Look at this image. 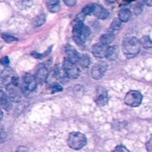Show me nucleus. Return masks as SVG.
<instances>
[{
  "instance_id": "obj_1",
  "label": "nucleus",
  "mask_w": 152,
  "mask_h": 152,
  "mask_svg": "<svg viewBox=\"0 0 152 152\" xmlns=\"http://www.w3.org/2000/svg\"><path fill=\"white\" fill-rule=\"evenodd\" d=\"M73 39L75 43L78 45H83L91 34V30L88 27L84 25L83 21L76 19L73 28Z\"/></svg>"
},
{
  "instance_id": "obj_2",
  "label": "nucleus",
  "mask_w": 152,
  "mask_h": 152,
  "mask_svg": "<svg viewBox=\"0 0 152 152\" xmlns=\"http://www.w3.org/2000/svg\"><path fill=\"white\" fill-rule=\"evenodd\" d=\"M140 42L137 37H130L123 42V52L128 58H132L138 55L140 51Z\"/></svg>"
},
{
  "instance_id": "obj_3",
  "label": "nucleus",
  "mask_w": 152,
  "mask_h": 152,
  "mask_svg": "<svg viewBox=\"0 0 152 152\" xmlns=\"http://www.w3.org/2000/svg\"><path fill=\"white\" fill-rule=\"evenodd\" d=\"M87 143V139L84 134L80 132H72L70 134L68 139V145L74 150H80L83 148Z\"/></svg>"
},
{
  "instance_id": "obj_4",
  "label": "nucleus",
  "mask_w": 152,
  "mask_h": 152,
  "mask_svg": "<svg viewBox=\"0 0 152 152\" xmlns=\"http://www.w3.org/2000/svg\"><path fill=\"white\" fill-rule=\"evenodd\" d=\"M6 94L7 95L10 101L13 102H19L23 98V91L19 86L9 83L6 85Z\"/></svg>"
},
{
  "instance_id": "obj_5",
  "label": "nucleus",
  "mask_w": 152,
  "mask_h": 152,
  "mask_svg": "<svg viewBox=\"0 0 152 152\" xmlns=\"http://www.w3.org/2000/svg\"><path fill=\"white\" fill-rule=\"evenodd\" d=\"M62 69L68 77L71 79H76L80 75V69L77 64L65 59L62 63Z\"/></svg>"
},
{
  "instance_id": "obj_6",
  "label": "nucleus",
  "mask_w": 152,
  "mask_h": 152,
  "mask_svg": "<svg viewBox=\"0 0 152 152\" xmlns=\"http://www.w3.org/2000/svg\"><path fill=\"white\" fill-rule=\"evenodd\" d=\"M142 100V95L137 90H131L126 95L125 103L130 107H138L141 104Z\"/></svg>"
},
{
  "instance_id": "obj_7",
  "label": "nucleus",
  "mask_w": 152,
  "mask_h": 152,
  "mask_svg": "<svg viewBox=\"0 0 152 152\" xmlns=\"http://www.w3.org/2000/svg\"><path fill=\"white\" fill-rule=\"evenodd\" d=\"M37 84L38 83L36 80L35 76L29 74V73L24 75L23 80H22V86H23V89L25 90L28 91V92L34 91L37 88Z\"/></svg>"
},
{
  "instance_id": "obj_8",
  "label": "nucleus",
  "mask_w": 152,
  "mask_h": 152,
  "mask_svg": "<svg viewBox=\"0 0 152 152\" xmlns=\"http://www.w3.org/2000/svg\"><path fill=\"white\" fill-rule=\"evenodd\" d=\"M108 101L107 91L103 87H97L95 94V102L99 107L106 105Z\"/></svg>"
},
{
  "instance_id": "obj_9",
  "label": "nucleus",
  "mask_w": 152,
  "mask_h": 152,
  "mask_svg": "<svg viewBox=\"0 0 152 152\" xmlns=\"http://www.w3.org/2000/svg\"><path fill=\"white\" fill-rule=\"evenodd\" d=\"M107 70V64L104 62L97 63L95 64L91 69V75L93 78L96 80L101 79L105 75Z\"/></svg>"
},
{
  "instance_id": "obj_10",
  "label": "nucleus",
  "mask_w": 152,
  "mask_h": 152,
  "mask_svg": "<svg viewBox=\"0 0 152 152\" xmlns=\"http://www.w3.org/2000/svg\"><path fill=\"white\" fill-rule=\"evenodd\" d=\"M92 14L94 15L99 19H105L109 16V12L101 4H93V11Z\"/></svg>"
},
{
  "instance_id": "obj_11",
  "label": "nucleus",
  "mask_w": 152,
  "mask_h": 152,
  "mask_svg": "<svg viewBox=\"0 0 152 152\" xmlns=\"http://www.w3.org/2000/svg\"><path fill=\"white\" fill-rule=\"evenodd\" d=\"M16 76V74L11 69H5L0 74V82L4 86L12 83V80Z\"/></svg>"
},
{
  "instance_id": "obj_12",
  "label": "nucleus",
  "mask_w": 152,
  "mask_h": 152,
  "mask_svg": "<svg viewBox=\"0 0 152 152\" xmlns=\"http://www.w3.org/2000/svg\"><path fill=\"white\" fill-rule=\"evenodd\" d=\"M48 77V69L45 66H40L37 69L35 75L37 83H41V84H42V83H45Z\"/></svg>"
},
{
  "instance_id": "obj_13",
  "label": "nucleus",
  "mask_w": 152,
  "mask_h": 152,
  "mask_svg": "<svg viewBox=\"0 0 152 152\" xmlns=\"http://www.w3.org/2000/svg\"><path fill=\"white\" fill-rule=\"evenodd\" d=\"M108 47V46H105V45L102 44L100 43H96V44H95L92 47V53L96 58H105Z\"/></svg>"
},
{
  "instance_id": "obj_14",
  "label": "nucleus",
  "mask_w": 152,
  "mask_h": 152,
  "mask_svg": "<svg viewBox=\"0 0 152 152\" xmlns=\"http://www.w3.org/2000/svg\"><path fill=\"white\" fill-rule=\"evenodd\" d=\"M0 107L9 111L12 108V101L8 98L7 94L0 89Z\"/></svg>"
},
{
  "instance_id": "obj_15",
  "label": "nucleus",
  "mask_w": 152,
  "mask_h": 152,
  "mask_svg": "<svg viewBox=\"0 0 152 152\" xmlns=\"http://www.w3.org/2000/svg\"><path fill=\"white\" fill-rule=\"evenodd\" d=\"M65 54H66L67 59L68 61H70L71 62L74 63L75 64L77 63V59H78L80 54L78 53V52L72 46L68 45L65 47Z\"/></svg>"
},
{
  "instance_id": "obj_16",
  "label": "nucleus",
  "mask_w": 152,
  "mask_h": 152,
  "mask_svg": "<svg viewBox=\"0 0 152 152\" xmlns=\"http://www.w3.org/2000/svg\"><path fill=\"white\" fill-rule=\"evenodd\" d=\"M117 57H118V48L117 47V46H108L105 58L109 61H115Z\"/></svg>"
},
{
  "instance_id": "obj_17",
  "label": "nucleus",
  "mask_w": 152,
  "mask_h": 152,
  "mask_svg": "<svg viewBox=\"0 0 152 152\" xmlns=\"http://www.w3.org/2000/svg\"><path fill=\"white\" fill-rule=\"evenodd\" d=\"M91 63L90 58L88 55H84V54H80L79 55V58L77 59V65L80 66L82 68H87L89 66Z\"/></svg>"
},
{
  "instance_id": "obj_18",
  "label": "nucleus",
  "mask_w": 152,
  "mask_h": 152,
  "mask_svg": "<svg viewBox=\"0 0 152 152\" xmlns=\"http://www.w3.org/2000/svg\"><path fill=\"white\" fill-rule=\"evenodd\" d=\"M46 4L49 11L56 13L59 10V0H46Z\"/></svg>"
},
{
  "instance_id": "obj_19",
  "label": "nucleus",
  "mask_w": 152,
  "mask_h": 152,
  "mask_svg": "<svg viewBox=\"0 0 152 152\" xmlns=\"http://www.w3.org/2000/svg\"><path fill=\"white\" fill-rule=\"evenodd\" d=\"M115 40V35L113 34H102L100 37V43L105 45V46H108L111 44V43L114 42Z\"/></svg>"
},
{
  "instance_id": "obj_20",
  "label": "nucleus",
  "mask_w": 152,
  "mask_h": 152,
  "mask_svg": "<svg viewBox=\"0 0 152 152\" xmlns=\"http://www.w3.org/2000/svg\"><path fill=\"white\" fill-rule=\"evenodd\" d=\"M132 16V13L129 9H122L119 12V19L122 22H126L130 19Z\"/></svg>"
},
{
  "instance_id": "obj_21",
  "label": "nucleus",
  "mask_w": 152,
  "mask_h": 152,
  "mask_svg": "<svg viewBox=\"0 0 152 152\" xmlns=\"http://www.w3.org/2000/svg\"><path fill=\"white\" fill-rule=\"evenodd\" d=\"M16 6L19 9H26L31 7L33 4V0H14Z\"/></svg>"
},
{
  "instance_id": "obj_22",
  "label": "nucleus",
  "mask_w": 152,
  "mask_h": 152,
  "mask_svg": "<svg viewBox=\"0 0 152 152\" xmlns=\"http://www.w3.org/2000/svg\"><path fill=\"white\" fill-rule=\"evenodd\" d=\"M45 22V15L42 13V14L38 15L34 18V20H33V25L34 27H39L43 25Z\"/></svg>"
},
{
  "instance_id": "obj_23",
  "label": "nucleus",
  "mask_w": 152,
  "mask_h": 152,
  "mask_svg": "<svg viewBox=\"0 0 152 152\" xmlns=\"http://www.w3.org/2000/svg\"><path fill=\"white\" fill-rule=\"evenodd\" d=\"M1 38L6 42V43H16L18 41V39L16 37H15L14 36L11 35V34H6V33H3L1 35Z\"/></svg>"
},
{
  "instance_id": "obj_24",
  "label": "nucleus",
  "mask_w": 152,
  "mask_h": 152,
  "mask_svg": "<svg viewBox=\"0 0 152 152\" xmlns=\"http://www.w3.org/2000/svg\"><path fill=\"white\" fill-rule=\"evenodd\" d=\"M51 49H52V46H50V47L48 48V49L46 52H45L44 53L39 54L37 52H34L31 53V55H32L34 58H37V59H43V58H45V57H47L48 55L50 54V52H51Z\"/></svg>"
},
{
  "instance_id": "obj_25",
  "label": "nucleus",
  "mask_w": 152,
  "mask_h": 152,
  "mask_svg": "<svg viewBox=\"0 0 152 152\" xmlns=\"http://www.w3.org/2000/svg\"><path fill=\"white\" fill-rule=\"evenodd\" d=\"M140 42L144 48H152V40L148 36L142 37V39L140 40Z\"/></svg>"
},
{
  "instance_id": "obj_26",
  "label": "nucleus",
  "mask_w": 152,
  "mask_h": 152,
  "mask_svg": "<svg viewBox=\"0 0 152 152\" xmlns=\"http://www.w3.org/2000/svg\"><path fill=\"white\" fill-rule=\"evenodd\" d=\"M122 22L120 20L119 18H115V19L113 20V22H111V25H110V28L113 31H117V30H119L121 27Z\"/></svg>"
},
{
  "instance_id": "obj_27",
  "label": "nucleus",
  "mask_w": 152,
  "mask_h": 152,
  "mask_svg": "<svg viewBox=\"0 0 152 152\" xmlns=\"http://www.w3.org/2000/svg\"><path fill=\"white\" fill-rule=\"evenodd\" d=\"M92 11H93V4H88V5H86V7L83 9L81 13L86 16H87V15L91 14Z\"/></svg>"
},
{
  "instance_id": "obj_28",
  "label": "nucleus",
  "mask_w": 152,
  "mask_h": 152,
  "mask_svg": "<svg viewBox=\"0 0 152 152\" xmlns=\"http://www.w3.org/2000/svg\"><path fill=\"white\" fill-rule=\"evenodd\" d=\"M113 152H129V151L123 145H118L114 148Z\"/></svg>"
},
{
  "instance_id": "obj_29",
  "label": "nucleus",
  "mask_w": 152,
  "mask_h": 152,
  "mask_svg": "<svg viewBox=\"0 0 152 152\" xmlns=\"http://www.w3.org/2000/svg\"><path fill=\"white\" fill-rule=\"evenodd\" d=\"M146 149L148 152H152V135L146 142Z\"/></svg>"
},
{
  "instance_id": "obj_30",
  "label": "nucleus",
  "mask_w": 152,
  "mask_h": 152,
  "mask_svg": "<svg viewBox=\"0 0 152 152\" xmlns=\"http://www.w3.org/2000/svg\"><path fill=\"white\" fill-rule=\"evenodd\" d=\"M62 90V86H59V85H54V86H52V89H51V92L52 93H55V92H60V91Z\"/></svg>"
},
{
  "instance_id": "obj_31",
  "label": "nucleus",
  "mask_w": 152,
  "mask_h": 152,
  "mask_svg": "<svg viewBox=\"0 0 152 152\" xmlns=\"http://www.w3.org/2000/svg\"><path fill=\"white\" fill-rule=\"evenodd\" d=\"M63 1L65 2V4H66L68 7H73L76 4L77 1L76 0H63Z\"/></svg>"
},
{
  "instance_id": "obj_32",
  "label": "nucleus",
  "mask_w": 152,
  "mask_h": 152,
  "mask_svg": "<svg viewBox=\"0 0 152 152\" xmlns=\"http://www.w3.org/2000/svg\"><path fill=\"white\" fill-rule=\"evenodd\" d=\"M6 137H7V134L4 131L0 130V143L3 142L5 140Z\"/></svg>"
},
{
  "instance_id": "obj_33",
  "label": "nucleus",
  "mask_w": 152,
  "mask_h": 152,
  "mask_svg": "<svg viewBox=\"0 0 152 152\" xmlns=\"http://www.w3.org/2000/svg\"><path fill=\"white\" fill-rule=\"evenodd\" d=\"M0 62H1V63L3 64V65L7 66L9 64V63H10V61H9V58H7V57H4V58H1Z\"/></svg>"
},
{
  "instance_id": "obj_34",
  "label": "nucleus",
  "mask_w": 152,
  "mask_h": 152,
  "mask_svg": "<svg viewBox=\"0 0 152 152\" xmlns=\"http://www.w3.org/2000/svg\"><path fill=\"white\" fill-rule=\"evenodd\" d=\"M142 11V7H141L140 4H137V5H136L134 7V13H136V14H139L140 12Z\"/></svg>"
},
{
  "instance_id": "obj_35",
  "label": "nucleus",
  "mask_w": 152,
  "mask_h": 152,
  "mask_svg": "<svg viewBox=\"0 0 152 152\" xmlns=\"http://www.w3.org/2000/svg\"><path fill=\"white\" fill-rule=\"evenodd\" d=\"M145 2L148 6H152V0H145Z\"/></svg>"
},
{
  "instance_id": "obj_36",
  "label": "nucleus",
  "mask_w": 152,
  "mask_h": 152,
  "mask_svg": "<svg viewBox=\"0 0 152 152\" xmlns=\"http://www.w3.org/2000/svg\"><path fill=\"white\" fill-rule=\"evenodd\" d=\"M2 118H3V113H2V111H1V108H0V121L2 119Z\"/></svg>"
},
{
  "instance_id": "obj_37",
  "label": "nucleus",
  "mask_w": 152,
  "mask_h": 152,
  "mask_svg": "<svg viewBox=\"0 0 152 152\" xmlns=\"http://www.w3.org/2000/svg\"><path fill=\"white\" fill-rule=\"evenodd\" d=\"M107 1H108V2H110V3H113V2H115L117 0H107Z\"/></svg>"
},
{
  "instance_id": "obj_38",
  "label": "nucleus",
  "mask_w": 152,
  "mask_h": 152,
  "mask_svg": "<svg viewBox=\"0 0 152 152\" xmlns=\"http://www.w3.org/2000/svg\"><path fill=\"white\" fill-rule=\"evenodd\" d=\"M123 1H128V2H130V1H132V0H123Z\"/></svg>"
}]
</instances>
